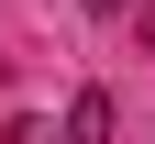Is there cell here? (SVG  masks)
<instances>
[{"label":"cell","mask_w":155,"mask_h":144,"mask_svg":"<svg viewBox=\"0 0 155 144\" xmlns=\"http://www.w3.org/2000/svg\"><path fill=\"white\" fill-rule=\"evenodd\" d=\"M111 133H122V100H111V89H78L67 122H55V144H111Z\"/></svg>","instance_id":"1"},{"label":"cell","mask_w":155,"mask_h":144,"mask_svg":"<svg viewBox=\"0 0 155 144\" xmlns=\"http://www.w3.org/2000/svg\"><path fill=\"white\" fill-rule=\"evenodd\" d=\"M89 11H100V22H122V11H133V0H89Z\"/></svg>","instance_id":"2"}]
</instances>
